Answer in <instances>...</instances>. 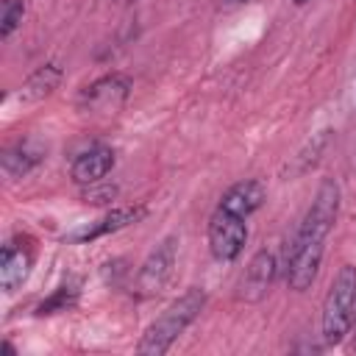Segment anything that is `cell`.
I'll return each instance as SVG.
<instances>
[{"instance_id":"cell-1","label":"cell","mask_w":356,"mask_h":356,"mask_svg":"<svg viewBox=\"0 0 356 356\" xmlns=\"http://www.w3.org/2000/svg\"><path fill=\"white\" fill-rule=\"evenodd\" d=\"M339 203H342L339 184L334 178H323L286 250L284 273H286V286L292 292H306L317 281L323 253H325V239L334 231L339 217Z\"/></svg>"},{"instance_id":"cell-2","label":"cell","mask_w":356,"mask_h":356,"mask_svg":"<svg viewBox=\"0 0 356 356\" xmlns=\"http://www.w3.org/2000/svg\"><path fill=\"white\" fill-rule=\"evenodd\" d=\"M206 289L200 286H189L184 295H178L142 334V339L136 342V353L139 356H164L172 342L200 317V312L206 309Z\"/></svg>"},{"instance_id":"cell-3","label":"cell","mask_w":356,"mask_h":356,"mask_svg":"<svg viewBox=\"0 0 356 356\" xmlns=\"http://www.w3.org/2000/svg\"><path fill=\"white\" fill-rule=\"evenodd\" d=\"M356 320V267L342 264L325 292L323 314H320V331L325 345H339Z\"/></svg>"},{"instance_id":"cell-4","label":"cell","mask_w":356,"mask_h":356,"mask_svg":"<svg viewBox=\"0 0 356 356\" xmlns=\"http://www.w3.org/2000/svg\"><path fill=\"white\" fill-rule=\"evenodd\" d=\"M175 259H178V236L175 234H167L164 239H159V245L139 264L136 278H134V298L150 300V298L161 295L164 286L172 278Z\"/></svg>"},{"instance_id":"cell-5","label":"cell","mask_w":356,"mask_h":356,"mask_svg":"<svg viewBox=\"0 0 356 356\" xmlns=\"http://www.w3.org/2000/svg\"><path fill=\"white\" fill-rule=\"evenodd\" d=\"M206 239H209V250L217 261H234L248 242V220L217 206L209 217V228H206Z\"/></svg>"},{"instance_id":"cell-6","label":"cell","mask_w":356,"mask_h":356,"mask_svg":"<svg viewBox=\"0 0 356 356\" xmlns=\"http://www.w3.org/2000/svg\"><path fill=\"white\" fill-rule=\"evenodd\" d=\"M131 89H134V81L125 72H106L81 89L78 106L92 114H117L131 97Z\"/></svg>"},{"instance_id":"cell-7","label":"cell","mask_w":356,"mask_h":356,"mask_svg":"<svg viewBox=\"0 0 356 356\" xmlns=\"http://www.w3.org/2000/svg\"><path fill=\"white\" fill-rule=\"evenodd\" d=\"M33 259H36V248L31 242V236H11L3 245L0 253V286L6 295H14L31 275L33 270Z\"/></svg>"},{"instance_id":"cell-8","label":"cell","mask_w":356,"mask_h":356,"mask_svg":"<svg viewBox=\"0 0 356 356\" xmlns=\"http://www.w3.org/2000/svg\"><path fill=\"white\" fill-rule=\"evenodd\" d=\"M145 217H147V206H145V203H136V206H117V209L106 211L103 217H97V220H92V222H86V225L70 231V234L64 236V242L86 245V242H95V239H100V236L117 234V231H122V228H128V225H136V222L145 220Z\"/></svg>"},{"instance_id":"cell-9","label":"cell","mask_w":356,"mask_h":356,"mask_svg":"<svg viewBox=\"0 0 356 356\" xmlns=\"http://www.w3.org/2000/svg\"><path fill=\"white\" fill-rule=\"evenodd\" d=\"M275 273H278V259H275V253L267 250V248L256 250V253L250 256V261H248L242 278H239V292H236L239 300H245V303H259V300L270 292V286H273V281H275Z\"/></svg>"},{"instance_id":"cell-10","label":"cell","mask_w":356,"mask_h":356,"mask_svg":"<svg viewBox=\"0 0 356 356\" xmlns=\"http://www.w3.org/2000/svg\"><path fill=\"white\" fill-rule=\"evenodd\" d=\"M114 170V147L106 142H95L89 147H83L72 164H70V178L78 186H95L100 184L108 172Z\"/></svg>"},{"instance_id":"cell-11","label":"cell","mask_w":356,"mask_h":356,"mask_svg":"<svg viewBox=\"0 0 356 356\" xmlns=\"http://www.w3.org/2000/svg\"><path fill=\"white\" fill-rule=\"evenodd\" d=\"M44 156H47V145L39 136H22L3 150V159H0L3 175L8 181H19V178L31 175L44 161Z\"/></svg>"},{"instance_id":"cell-12","label":"cell","mask_w":356,"mask_h":356,"mask_svg":"<svg viewBox=\"0 0 356 356\" xmlns=\"http://www.w3.org/2000/svg\"><path fill=\"white\" fill-rule=\"evenodd\" d=\"M264 200H267V186L259 178H242V181L231 184L222 192L217 206H222V209H228V211H234V214L248 220L253 211H259L264 206Z\"/></svg>"},{"instance_id":"cell-13","label":"cell","mask_w":356,"mask_h":356,"mask_svg":"<svg viewBox=\"0 0 356 356\" xmlns=\"http://www.w3.org/2000/svg\"><path fill=\"white\" fill-rule=\"evenodd\" d=\"M64 78V70L56 64V61H47V64H39L25 81L22 86L14 92V100L22 103V106H33V103H42L44 97H50L58 83Z\"/></svg>"},{"instance_id":"cell-14","label":"cell","mask_w":356,"mask_h":356,"mask_svg":"<svg viewBox=\"0 0 356 356\" xmlns=\"http://www.w3.org/2000/svg\"><path fill=\"white\" fill-rule=\"evenodd\" d=\"M78 284H64L58 286L50 298H44L39 306H36V317H50V314H61V312H70L75 303H78Z\"/></svg>"},{"instance_id":"cell-15","label":"cell","mask_w":356,"mask_h":356,"mask_svg":"<svg viewBox=\"0 0 356 356\" xmlns=\"http://www.w3.org/2000/svg\"><path fill=\"white\" fill-rule=\"evenodd\" d=\"M25 17V0H3V14H0V39H8Z\"/></svg>"},{"instance_id":"cell-16","label":"cell","mask_w":356,"mask_h":356,"mask_svg":"<svg viewBox=\"0 0 356 356\" xmlns=\"http://www.w3.org/2000/svg\"><path fill=\"white\" fill-rule=\"evenodd\" d=\"M114 3H117V6H134L136 0H114Z\"/></svg>"},{"instance_id":"cell-17","label":"cell","mask_w":356,"mask_h":356,"mask_svg":"<svg viewBox=\"0 0 356 356\" xmlns=\"http://www.w3.org/2000/svg\"><path fill=\"white\" fill-rule=\"evenodd\" d=\"M292 3H295V6H309L312 0H292Z\"/></svg>"},{"instance_id":"cell-18","label":"cell","mask_w":356,"mask_h":356,"mask_svg":"<svg viewBox=\"0 0 356 356\" xmlns=\"http://www.w3.org/2000/svg\"><path fill=\"white\" fill-rule=\"evenodd\" d=\"M225 3H245V0H225Z\"/></svg>"},{"instance_id":"cell-19","label":"cell","mask_w":356,"mask_h":356,"mask_svg":"<svg viewBox=\"0 0 356 356\" xmlns=\"http://www.w3.org/2000/svg\"><path fill=\"white\" fill-rule=\"evenodd\" d=\"M353 348H356V345H353Z\"/></svg>"}]
</instances>
